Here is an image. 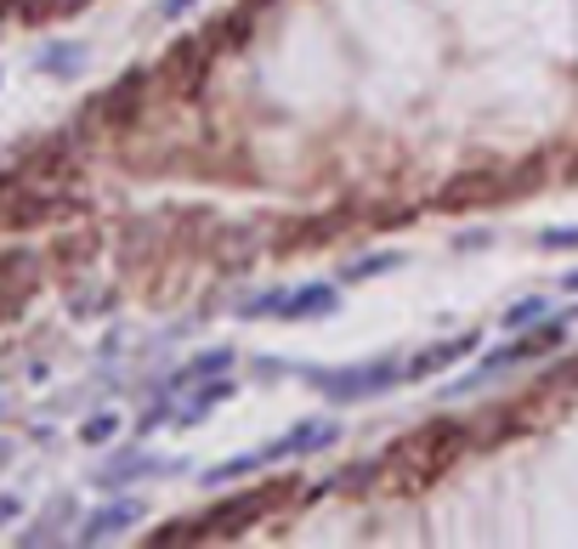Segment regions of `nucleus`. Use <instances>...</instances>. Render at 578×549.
Segmentation results:
<instances>
[{
  "label": "nucleus",
  "instance_id": "1",
  "mask_svg": "<svg viewBox=\"0 0 578 549\" xmlns=\"http://www.w3.org/2000/svg\"><path fill=\"white\" fill-rule=\"evenodd\" d=\"M465 447H471V425L431 419V425L409 431L392 454H380V476H392V487H425L431 476H443Z\"/></svg>",
  "mask_w": 578,
  "mask_h": 549
},
{
  "label": "nucleus",
  "instance_id": "2",
  "mask_svg": "<svg viewBox=\"0 0 578 549\" xmlns=\"http://www.w3.org/2000/svg\"><path fill=\"white\" fill-rule=\"evenodd\" d=\"M283 505V481H261V487H245V493H233L221 498V505L199 521H171L165 532H154L148 543H182V538H233V532H245L250 521H261L267 510Z\"/></svg>",
  "mask_w": 578,
  "mask_h": 549
},
{
  "label": "nucleus",
  "instance_id": "3",
  "mask_svg": "<svg viewBox=\"0 0 578 549\" xmlns=\"http://www.w3.org/2000/svg\"><path fill=\"white\" fill-rule=\"evenodd\" d=\"M403 380V358H369V363H347V369H307V385L323 391L329 403H369V396L392 391Z\"/></svg>",
  "mask_w": 578,
  "mask_h": 549
},
{
  "label": "nucleus",
  "instance_id": "4",
  "mask_svg": "<svg viewBox=\"0 0 578 549\" xmlns=\"http://www.w3.org/2000/svg\"><path fill=\"white\" fill-rule=\"evenodd\" d=\"M516 187H522V182H510L505 165H465L460 176L443 182L437 205H443V210H476V205H494V198H505V193H516Z\"/></svg>",
  "mask_w": 578,
  "mask_h": 549
},
{
  "label": "nucleus",
  "instance_id": "5",
  "mask_svg": "<svg viewBox=\"0 0 578 549\" xmlns=\"http://www.w3.org/2000/svg\"><path fill=\"white\" fill-rule=\"evenodd\" d=\"M148 85H154V69H125L80 120H96V125H109V131H125V125L142 114V96H148Z\"/></svg>",
  "mask_w": 578,
  "mask_h": 549
},
{
  "label": "nucleus",
  "instance_id": "6",
  "mask_svg": "<svg viewBox=\"0 0 578 549\" xmlns=\"http://www.w3.org/2000/svg\"><path fill=\"white\" fill-rule=\"evenodd\" d=\"M40 278H45V261L34 256V249H7V256H0V323L23 318Z\"/></svg>",
  "mask_w": 578,
  "mask_h": 549
},
{
  "label": "nucleus",
  "instance_id": "7",
  "mask_svg": "<svg viewBox=\"0 0 578 549\" xmlns=\"http://www.w3.org/2000/svg\"><path fill=\"white\" fill-rule=\"evenodd\" d=\"M341 442V419H301V425H289L278 442L261 447V459L267 465H283V459H301V454H323V447Z\"/></svg>",
  "mask_w": 578,
  "mask_h": 549
},
{
  "label": "nucleus",
  "instance_id": "8",
  "mask_svg": "<svg viewBox=\"0 0 578 549\" xmlns=\"http://www.w3.org/2000/svg\"><path fill=\"white\" fill-rule=\"evenodd\" d=\"M482 345V334L476 329H465V334H454V340H437L431 352H420V358H409L403 363V380H431V374H443V369H454V363H465L471 352Z\"/></svg>",
  "mask_w": 578,
  "mask_h": 549
},
{
  "label": "nucleus",
  "instance_id": "9",
  "mask_svg": "<svg viewBox=\"0 0 578 549\" xmlns=\"http://www.w3.org/2000/svg\"><path fill=\"white\" fill-rule=\"evenodd\" d=\"M334 312H341V289H334V283H301V289H289V294H283V307H278L283 323L334 318Z\"/></svg>",
  "mask_w": 578,
  "mask_h": 549
},
{
  "label": "nucleus",
  "instance_id": "10",
  "mask_svg": "<svg viewBox=\"0 0 578 549\" xmlns=\"http://www.w3.org/2000/svg\"><path fill=\"white\" fill-rule=\"evenodd\" d=\"M142 516H148V510H142V498H114V505H103V510H96V516L80 527V543L120 538V532H125V527H136Z\"/></svg>",
  "mask_w": 578,
  "mask_h": 549
},
{
  "label": "nucleus",
  "instance_id": "11",
  "mask_svg": "<svg viewBox=\"0 0 578 549\" xmlns=\"http://www.w3.org/2000/svg\"><path fill=\"white\" fill-rule=\"evenodd\" d=\"M85 63H91V45L85 40H45L40 52H34V69L52 74V80H74V74H85Z\"/></svg>",
  "mask_w": 578,
  "mask_h": 549
},
{
  "label": "nucleus",
  "instance_id": "12",
  "mask_svg": "<svg viewBox=\"0 0 578 549\" xmlns=\"http://www.w3.org/2000/svg\"><path fill=\"white\" fill-rule=\"evenodd\" d=\"M165 470H187L182 459H154V454H120L103 476H96V487L103 493H120L125 481H136V476H165Z\"/></svg>",
  "mask_w": 578,
  "mask_h": 549
},
{
  "label": "nucleus",
  "instance_id": "13",
  "mask_svg": "<svg viewBox=\"0 0 578 549\" xmlns=\"http://www.w3.org/2000/svg\"><path fill=\"white\" fill-rule=\"evenodd\" d=\"M409 256L403 249H374V256H352L347 267H341V278L347 283H369V278H385V272H398Z\"/></svg>",
  "mask_w": 578,
  "mask_h": 549
},
{
  "label": "nucleus",
  "instance_id": "14",
  "mask_svg": "<svg viewBox=\"0 0 578 549\" xmlns=\"http://www.w3.org/2000/svg\"><path fill=\"white\" fill-rule=\"evenodd\" d=\"M545 318H550V301H545V294H522L516 307L499 312V329L516 334V329H534V323H545Z\"/></svg>",
  "mask_w": 578,
  "mask_h": 549
},
{
  "label": "nucleus",
  "instance_id": "15",
  "mask_svg": "<svg viewBox=\"0 0 578 549\" xmlns=\"http://www.w3.org/2000/svg\"><path fill=\"white\" fill-rule=\"evenodd\" d=\"M91 0H23L18 7V18L23 23H58V18H74V12H85Z\"/></svg>",
  "mask_w": 578,
  "mask_h": 549
},
{
  "label": "nucleus",
  "instance_id": "16",
  "mask_svg": "<svg viewBox=\"0 0 578 549\" xmlns=\"http://www.w3.org/2000/svg\"><path fill=\"white\" fill-rule=\"evenodd\" d=\"M233 391H238V385H233L227 374H221V380H210V385H199V396H193V403L182 408V425H193V419H205V414H210L216 403H227V396H233Z\"/></svg>",
  "mask_w": 578,
  "mask_h": 549
},
{
  "label": "nucleus",
  "instance_id": "17",
  "mask_svg": "<svg viewBox=\"0 0 578 549\" xmlns=\"http://www.w3.org/2000/svg\"><path fill=\"white\" fill-rule=\"evenodd\" d=\"M267 459H261V447L256 454H238V459H227V465H210L205 470V487H221V481H238V476H250V470H261Z\"/></svg>",
  "mask_w": 578,
  "mask_h": 549
},
{
  "label": "nucleus",
  "instance_id": "18",
  "mask_svg": "<svg viewBox=\"0 0 578 549\" xmlns=\"http://www.w3.org/2000/svg\"><path fill=\"white\" fill-rule=\"evenodd\" d=\"M227 369H233V345H221V352H205V358H193L171 385H187V380H199V374H227Z\"/></svg>",
  "mask_w": 578,
  "mask_h": 549
},
{
  "label": "nucleus",
  "instance_id": "19",
  "mask_svg": "<svg viewBox=\"0 0 578 549\" xmlns=\"http://www.w3.org/2000/svg\"><path fill=\"white\" fill-rule=\"evenodd\" d=\"M283 294L289 289H267V294H250V301H238V318H278V307H283Z\"/></svg>",
  "mask_w": 578,
  "mask_h": 549
},
{
  "label": "nucleus",
  "instance_id": "20",
  "mask_svg": "<svg viewBox=\"0 0 578 549\" xmlns=\"http://www.w3.org/2000/svg\"><path fill=\"white\" fill-rule=\"evenodd\" d=\"M114 431H120V419H114V414H96V419H85V425H80V442L103 447V442H109Z\"/></svg>",
  "mask_w": 578,
  "mask_h": 549
},
{
  "label": "nucleus",
  "instance_id": "21",
  "mask_svg": "<svg viewBox=\"0 0 578 549\" xmlns=\"http://www.w3.org/2000/svg\"><path fill=\"white\" fill-rule=\"evenodd\" d=\"M539 249H578V227H545Z\"/></svg>",
  "mask_w": 578,
  "mask_h": 549
},
{
  "label": "nucleus",
  "instance_id": "22",
  "mask_svg": "<svg viewBox=\"0 0 578 549\" xmlns=\"http://www.w3.org/2000/svg\"><path fill=\"white\" fill-rule=\"evenodd\" d=\"M488 244H494V227H476V232H460V238H454L460 256H471V249H488Z\"/></svg>",
  "mask_w": 578,
  "mask_h": 549
},
{
  "label": "nucleus",
  "instance_id": "23",
  "mask_svg": "<svg viewBox=\"0 0 578 549\" xmlns=\"http://www.w3.org/2000/svg\"><path fill=\"white\" fill-rule=\"evenodd\" d=\"M199 0H159V18H187Z\"/></svg>",
  "mask_w": 578,
  "mask_h": 549
},
{
  "label": "nucleus",
  "instance_id": "24",
  "mask_svg": "<svg viewBox=\"0 0 578 549\" xmlns=\"http://www.w3.org/2000/svg\"><path fill=\"white\" fill-rule=\"evenodd\" d=\"M7 521H18V498H12V493L0 498V527H7Z\"/></svg>",
  "mask_w": 578,
  "mask_h": 549
},
{
  "label": "nucleus",
  "instance_id": "25",
  "mask_svg": "<svg viewBox=\"0 0 578 549\" xmlns=\"http://www.w3.org/2000/svg\"><path fill=\"white\" fill-rule=\"evenodd\" d=\"M561 380H578V358H572L567 369H556V374H550V385H561Z\"/></svg>",
  "mask_w": 578,
  "mask_h": 549
},
{
  "label": "nucleus",
  "instance_id": "26",
  "mask_svg": "<svg viewBox=\"0 0 578 549\" xmlns=\"http://www.w3.org/2000/svg\"><path fill=\"white\" fill-rule=\"evenodd\" d=\"M561 289H572V294H578V267H572V272H561Z\"/></svg>",
  "mask_w": 578,
  "mask_h": 549
},
{
  "label": "nucleus",
  "instance_id": "27",
  "mask_svg": "<svg viewBox=\"0 0 578 549\" xmlns=\"http://www.w3.org/2000/svg\"><path fill=\"white\" fill-rule=\"evenodd\" d=\"M7 454H12V447H7V442H0V465H7Z\"/></svg>",
  "mask_w": 578,
  "mask_h": 549
},
{
  "label": "nucleus",
  "instance_id": "28",
  "mask_svg": "<svg viewBox=\"0 0 578 549\" xmlns=\"http://www.w3.org/2000/svg\"><path fill=\"white\" fill-rule=\"evenodd\" d=\"M572 318H578V307H572Z\"/></svg>",
  "mask_w": 578,
  "mask_h": 549
}]
</instances>
